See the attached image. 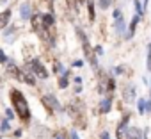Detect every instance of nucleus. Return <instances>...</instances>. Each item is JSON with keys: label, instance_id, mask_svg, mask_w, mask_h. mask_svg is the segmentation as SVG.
Returning a JSON list of instances; mask_svg holds the SVG:
<instances>
[{"label": "nucleus", "instance_id": "obj_1", "mask_svg": "<svg viewBox=\"0 0 151 139\" xmlns=\"http://www.w3.org/2000/svg\"><path fill=\"white\" fill-rule=\"evenodd\" d=\"M9 100H11L13 111H14V114L20 118V121L29 123L30 118H32V111H30V105H29V100L25 98V95H23L20 89L11 88V89H9Z\"/></svg>", "mask_w": 151, "mask_h": 139}, {"label": "nucleus", "instance_id": "obj_2", "mask_svg": "<svg viewBox=\"0 0 151 139\" xmlns=\"http://www.w3.org/2000/svg\"><path fill=\"white\" fill-rule=\"evenodd\" d=\"M75 32H77V36H78V39H80V43H82V50H84V55H86L87 62L91 64V68L94 70V72H98V70H100V66H98V57H96V54H94V48H93L91 43H89V38L86 36V32H84L80 27H75Z\"/></svg>", "mask_w": 151, "mask_h": 139}, {"label": "nucleus", "instance_id": "obj_3", "mask_svg": "<svg viewBox=\"0 0 151 139\" xmlns=\"http://www.w3.org/2000/svg\"><path fill=\"white\" fill-rule=\"evenodd\" d=\"M27 68H29V72H30L34 77L43 79V80L48 79V70H46V66H45L37 57H32L30 61H27Z\"/></svg>", "mask_w": 151, "mask_h": 139}, {"label": "nucleus", "instance_id": "obj_4", "mask_svg": "<svg viewBox=\"0 0 151 139\" xmlns=\"http://www.w3.org/2000/svg\"><path fill=\"white\" fill-rule=\"evenodd\" d=\"M41 104L45 105V109H46L50 114L60 111V102H59V98H57L55 95H50V93L43 95V96H41Z\"/></svg>", "mask_w": 151, "mask_h": 139}, {"label": "nucleus", "instance_id": "obj_5", "mask_svg": "<svg viewBox=\"0 0 151 139\" xmlns=\"http://www.w3.org/2000/svg\"><path fill=\"white\" fill-rule=\"evenodd\" d=\"M98 91H100V93H109V95H112V93L116 91V77H114V75H103V80L100 82Z\"/></svg>", "mask_w": 151, "mask_h": 139}, {"label": "nucleus", "instance_id": "obj_6", "mask_svg": "<svg viewBox=\"0 0 151 139\" xmlns=\"http://www.w3.org/2000/svg\"><path fill=\"white\" fill-rule=\"evenodd\" d=\"M112 27H114V32H116V36H121V38H124V36H126V30H128V23H126L124 16H121V18H116Z\"/></svg>", "mask_w": 151, "mask_h": 139}, {"label": "nucleus", "instance_id": "obj_7", "mask_svg": "<svg viewBox=\"0 0 151 139\" xmlns=\"http://www.w3.org/2000/svg\"><path fill=\"white\" fill-rule=\"evenodd\" d=\"M124 139H147V137H146V130L142 132V128L139 127H128L124 132Z\"/></svg>", "mask_w": 151, "mask_h": 139}, {"label": "nucleus", "instance_id": "obj_8", "mask_svg": "<svg viewBox=\"0 0 151 139\" xmlns=\"http://www.w3.org/2000/svg\"><path fill=\"white\" fill-rule=\"evenodd\" d=\"M130 112H124L123 114V118L119 119V123H117V137L119 139H123L124 137V132H126V128L130 127Z\"/></svg>", "mask_w": 151, "mask_h": 139}, {"label": "nucleus", "instance_id": "obj_9", "mask_svg": "<svg viewBox=\"0 0 151 139\" xmlns=\"http://www.w3.org/2000/svg\"><path fill=\"white\" fill-rule=\"evenodd\" d=\"M32 14H34V7H32V4L29 2H23L22 6H20V18L23 20V22H29L30 18H32Z\"/></svg>", "mask_w": 151, "mask_h": 139}, {"label": "nucleus", "instance_id": "obj_10", "mask_svg": "<svg viewBox=\"0 0 151 139\" xmlns=\"http://www.w3.org/2000/svg\"><path fill=\"white\" fill-rule=\"evenodd\" d=\"M112 105H114V96L112 95H107V96H103L101 98V102H100V114H109L110 111H112Z\"/></svg>", "mask_w": 151, "mask_h": 139}, {"label": "nucleus", "instance_id": "obj_11", "mask_svg": "<svg viewBox=\"0 0 151 139\" xmlns=\"http://www.w3.org/2000/svg\"><path fill=\"white\" fill-rule=\"evenodd\" d=\"M123 98H124L126 102H133V100L137 98V86L132 84V82H128V84L124 86V89H123Z\"/></svg>", "mask_w": 151, "mask_h": 139}, {"label": "nucleus", "instance_id": "obj_12", "mask_svg": "<svg viewBox=\"0 0 151 139\" xmlns=\"http://www.w3.org/2000/svg\"><path fill=\"white\" fill-rule=\"evenodd\" d=\"M139 22H140V18L137 16V14H133L132 16V20H130V25H128V30H126V39H132L133 36H135V30H137V25H139Z\"/></svg>", "mask_w": 151, "mask_h": 139}, {"label": "nucleus", "instance_id": "obj_13", "mask_svg": "<svg viewBox=\"0 0 151 139\" xmlns=\"http://www.w3.org/2000/svg\"><path fill=\"white\" fill-rule=\"evenodd\" d=\"M69 77H71V72H69V70H66L64 73L57 75V86H59V89H66V88L69 86Z\"/></svg>", "mask_w": 151, "mask_h": 139}, {"label": "nucleus", "instance_id": "obj_14", "mask_svg": "<svg viewBox=\"0 0 151 139\" xmlns=\"http://www.w3.org/2000/svg\"><path fill=\"white\" fill-rule=\"evenodd\" d=\"M11 18H13V11L11 9H6V11L0 13V30H4L11 23Z\"/></svg>", "mask_w": 151, "mask_h": 139}, {"label": "nucleus", "instance_id": "obj_15", "mask_svg": "<svg viewBox=\"0 0 151 139\" xmlns=\"http://www.w3.org/2000/svg\"><path fill=\"white\" fill-rule=\"evenodd\" d=\"M16 32H18V30H16V27H14V25H7V27H6V29L2 30V36H4V38L7 39V43H13L11 39H13V38L16 36Z\"/></svg>", "mask_w": 151, "mask_h": 139}, {"label": "nucleus", "instance_id": "obj_16", "mask_svg": "<svg viewBox=\"0 0 151 139\" xmlns=\"http://www.w3.org/2000/svg\"><path fill=\"white\" fill-rule=\"evenodd\" d=\"M137 111L140 116L146 114V96H137Z\"/></svg>", "mask_w": 151, "mask_h": 139}, {"label": "nucleus", "instance_id": "obj_17", "mask_svg": "<svg viewBox=\"0 0 151 139\" xmlns=\"http://www.w3.org/2000/svg\"><path fill=\"white\" fill-rule=\"evenodd\" d=\"M86 4H87V13H89V22H94V20H96L94 2H93V0H86Z\"/></svg>", "mask_w": 151, "mask_h": 139}, {"label": "nucleus", "instance_id": "obj_18", "mask_svg": "<svg viewBox=\"0 0 151 139\" xmlns=\"http://www.w3.org/2000/svg\"><path fill=\"white\" fill-rule=\"evenodd\" d=\"M133 7H135V14L139 16V18H144V11H142V2L140 0H133Z\"/></svg>", "mask_w": 151, "mask_h": 139}, {"label": "nucleus", "instance_id": "obj_19", "mask_svg": "<svg viewBox=\"0 0 151 139\" xmlns=\"http://www.w3.org/2000/svg\"><path fill=\"white\" fill-rule=\"evenodd\" d=\"M64 72H66V68L62 66V62H60V61H55V64H53V73L60 75V73H64Z\"/></svg>", "mask_w": 151, "mask_h": 139}, {"label": "nucleus", "instance_id": "obj_20", "mask_svg": "<svg viewBox=\"0 0 151 139\" xmlns=\"http://www.w3.org/2000/svg\"><path fill=\"white\" fill-rule=\"evenodd\" d=\"M11 130V123H9V119H2L0 121V132H9Z\"/></svg>", "mask_w": 151, "mask_h": 139}, {"label": "nucleus", "instance_id": "obj_21", "mask_svg": "<svg viewBox=\"0 0 151 139\" xmlns=\"http://www.w3.org/2000/svg\"><path fill=\"white\" fill-rule=\"evenodd\" d=\"M112 4H114V0H98V6H100L103 11H105V9H109Z\"/></svg>", "mask_w": 151, "mask_h": 139}, {"label": "nucleus", "instance_id": "obj_22", "mask_svg": "<svg viewBox=\"0 0 151 139\" xmlns=\"http://www.w3.org/2000/svg\"><path fill=\"white\" fill-rule=\"evenodd\" d=\"M94 48V54H96V57L100 59V57H103V54H105V50H103V46L101 45H96V46H93Z\"/></svg>", "mask_w": 151, "mask_h": 139}, {"label": "nucleus", "instance_id": "obj_23", "mask_svg": "<svg viewBox=\"0 0 151 139\" xmlns=\"http://www.w3.org/2000/svg\"><path fill=\"white\" fill-rule=\"evenodd\" d=\"M124 70H126V68H124V66H121V64H119V66H116V68H114V70H112V73H114V75H116V77H117V75H123V73H124Z\"/></svg>", "mask_w": 151, "mask_h": 139}, {"label": "nucleus", "instance_id": "obj_24", "mask_svg": "<svg viewBox=\"0 0 151 139\" xmlns=\"http://www.w3.org/2000/svg\"><path fill=\"white\" fill-rule=\"evenodd\" d=\"M9 61V57H7V54L4 52V50H0V64H6Z\"/></svg>", "mask_w": 151, "mask_h": 139}, {"label": "nucleus", "instance_id": "obj_25", "mask_svg": "<svg viewBox=\"0 0 151 139\" xmlns=\"http://www.w3.org/2000/svg\"><path fill=\"white\" fill-rule=\"evenodd\" d=\"M4 112H6V119H9V121H11V119H13V118H14V116H16V114H14V111H13V109H6V111H4Z\"/></svg>", "mask_w": 151, "mask_h": 139}, {"label": "nucleus", "instance_id": "obj_26", "mask_svg": "<svg viewBox=\"0 0 151 139\" xmlns=\"http://www.w3.org/2000/svg\"><path fill=\"white\" fill-rule=\"evenodd\" d=\"M121 16H123V11H121L119 7H116V9L112 11V18L116 20V18H121Z\"/></svg>", "mask_w": 151, "mask_h": 139}, {"label": "nucleus", "instance_id": "obj_27", "mask_svg": "<svg viewBox=\"0 0 151 139\" xmlns=\"http://www.w3.org/2000/svg\"><path fill=\"white\" fill-rule=\"evenodd\" d=\"M146 114H151V100L146 96Z\"/></svg>", "mask_w": 151, "mask_h": 139}, {"label": "nucleus", "instance_id": "obj_28", "mask_svg": "<svg viewBox=\"0 0 151 139\" xmlns=\"http://www.w3.org/2000/svg\"><path fill=\"white\" fill-rule=\"evenodd\" d=\"M73 66H75V68H82V66H84V61H82V59L73 61Z\"/></svg>", "mask_w": 151, "mask_h": 139}, {"label": "nucleus", "instance_id": "obj_29", "mask_svg": "<svg viewBox=\"0 0 151 139\" xmlns=\"http://www.w3.org/2000/svg\"><path fill=\"white\" fill-rule=\"evenodd\" d=\"M69 139H80V137H78V134H77V130H75V128L69 132Z\"/></svg>", "mask_w": 151, "mask_h": 139}, {"label": "nucleus", "instance_id": "obj_30", "mask_svg": "<svg viewBox=\"0 0 151 139\" xmlns=\"http://www.w3.org/2000/svg\"><path fill=\"white\" fill-rule=\"evenodd\" d=\"M73 82L77 84V86H82V77H78V75H77V77H73Z\"/></svg>", "mask_w": 151, "mask_h": 139}, {"label": "nucleus", "instance_id": "obj_31", "mask_svg": "<svg viewBox=\"0 0 151 139\" xmlns=\"http://www.w3.org/2000/svg\"><path fill=\"white\" fill-rule=\"evenodd\" d=\"M55 139H66V134L60 130V132H57V134H55Z\"/></svg>", "mask_w": 151, "mask_h": 139}, {"label": "nucleus", "instance_id": "obj_32", "mask_svg": "<svg viewBox=\"0 0 151 139\" xmlns=\"http://www.w3.org/2000/svg\"><path fill=\"white\" fill-rule=\"evenodd\" d=\"M100 139H110V134H109L107 130H103V132H101V135H100Z\"/></svg>", "mask_w": 151, "mask_h": 139}, {"label": "nucleus", "instance_id": "obj_33", "mask_svg": "<svg viewBox=\"0 0 151 139\" xmlns=\"http://www.w3.org/2000/svg\"><path fill=\"white\" fill-rule=\"evenodd\" d=\"M140 2H142V11L146 13V11H147V2H149V0H140Z\"/></svg>", "mask_w": 151, "mask_h": 139}, {"label": "nucleus", "instance_id": "obj_34", "mask_svg": "<svg viewBox=\"0 0 151 139\" xmlns=\"http://www.w3.org/2000/svg\"><path fill=\"white\" fill-rule=\"evenodd\" d=\"M82 91V86H75V93H80Z\"/></svg>", "mask_w": 151, "mask_h": 139}, {"label": "nucleus", "instance_id": "obj_35", "mask_svg": "<svg viewBox=\"0 0 151 139\" xmlns=\"http://www.w3.org/2000/svg\"><path fill=\"white\" fill-rule=\"evenodd\" d=\"M147 86H149V96H147V98L151 100V79H149V84H147Z\"/></svg>", "mask_w": 151, "mask_h": 139}, {"label": "nucleus", "instance_id": "obj_36", "mask_svg": "<svg viewBox=\"0 0 151 139\" xmlns=\"http://www.w3.org/2000/svg\"><path fill=\"white\" fill-rule=\"evenodd\" d=\"M9 2V0H0V4H7Z\"/></svg>", "mask_w": 151, "mask_h": 139}]
</instances>
